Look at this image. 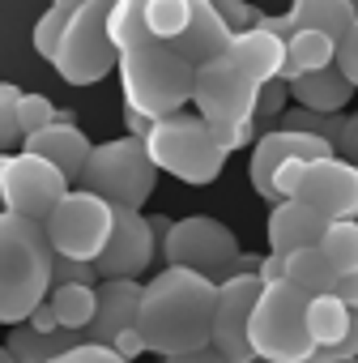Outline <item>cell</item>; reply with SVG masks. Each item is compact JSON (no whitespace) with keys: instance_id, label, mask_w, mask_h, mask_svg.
Listing matches in <instances>:
<instances>
[{"instance_id":"obj_1","label":"cell","mask_w":358,"mask_h":363,"mask_svg":"<svg viewBox=\"0 0 358 363\" xmlns=\"http://www.w3.org/2000/svg\"><path fill=\"white\" fill-rule=\"evenodd\" d=\"M214 316H218V282L166 265L145 282L137 333L158 359H175L214 346Z\"/></svg>"},{"instance_id":"obj_2","label":"cell","mask_w":358,"mask_h":363,"mask_svg":"<svg viewBox=\"0 0 358 363\" xmlns=\"http://www.w3.org/2000/svg\"><path fill=\"white\" fill-rule=\"evenodd\" d=\"M52 244L39 223L0 214V325H26L52 295Z\"/></svg>"},{"instance_id":"obj_3","label":"cell","mask_w":358,"mask_h":363,"mask_svg":"<svg viewBox=\"0 0 358 363\" xmlns=\"http://www.w3.org/2000/svg\"><path fill=\"white\" fill-rule=\"evenodd\" d=\"M120 90L124 107L145 116L149 124L179 116L197 94V69L166 43H145L120 56Z\"/></svg>"},{"instance_id":"obj_4","label":"cell","mask_w":358,"mask_h":363,"mask_svg":"<svg viewBox=\"0 0 358 363\" xmlns=\"http://www.w3.org/2000/svg\"><path fill=\"white\" fill-rule=\"evenodd\" d=\"M145 150H149L158 171L184 179V184H192V189L214 184V179L222 175V167H226V158H231L218 145L214 128L197 111H179L171 120H158L154 133L145 137Z\"/></svg>"},{"instance_id":"obj_5","label":"cell","mask_w":358,"mask_h":363,"mask_svg":"<svg viewBox=\"0 0 358 363\" xmlns=\"http://www.w3.org/2000/svg\"><path fill=\"white\" fill-rule=\"evenodd\" d=\"M311 299L299 295L290 282H269L260 291V303L248 325V342L256 363H307L316 354L311 329H307Z\"/></svg>"},{"instance_id":"obj_6","label":"cell","mask_w":358,"mask_h":363,"mask_svg":"<svg viewBox=\"0 0 358 363\" xmlns=\"http://www.w3.org/2000/svg\"><path fill=\"white\" fill-rule=\"evenodd\" d=\"M154 184H158V167H154L145 141L124 133L115 141H98L94 145L77 189L103 197L115 210H141L154 197Z\"/></svg>"},{"instance_id":"obj_7","label":"cell","mask_w":358,"mask_h":363,"mask_svg":"<svg viewBox=\"0 0 358 363\" xmlns=\"http://www.w3.org/2000/svg\"><path fill=\"white\" fill-rule=\"evenodd\" d=\"M115 0H90V5L73 9L60 52L52 60V69L60 73V82L69 86H98L111 69H120V52L107 35V18H111Z\"/></svg>"},{"instance_id":"obj_8","label":"cell","mask_w":358,"mask_h":363,"mask_svg":"<svg viewBox=\"0 0 358 363\" xmlns=\"http://www.w3.org/2000/svg\"><path fill=\"white\" fill-rule=\"evenodd\" d=\"M239 257H243V248H239L235 231L226 223L209 218V214L179 218L171 227V235L162 240V261L171 269H192V274H201V278H209L218 286L226 278H235Z\"/></svg>"},{"instance_id":"obj_9","label":"cell","mask_w":358,"mask_h":363,"mask_svg":"<svg viewBox=\"0 0 358 363\" xmlns=\"http://www.w3.org/2000/svg\"><path fill=\"white\" fill-rule=\"evenodd\" d=\"M260 90L265 86L256 77H248L231 56H222V60L197 69L192 107H197V116L214 133H239V128L256 124V116H260Z\"/></svg>"},{"instance_id":"obj_10","label":"cell","mask_w":358,"mask_h":363,"mask_svg":"<svg viewBox=\"0 0 358 363\" xmlns=\"http://www.w3.org/2000/svg\"><path fill=\"white\" fill-rule=\"evenodd\" d=\"M47 244L56 257H69V261H86L94 265L103 257V248L111 244V231H115V206H107L103 197L86 193V189H73L56 214L47 218Z\"/></svg>"},{"instance_id":"obj_11","label":"cell","mask_w":358,"mask_h":363,"mask_svg":"<svg viewBox=\"0 0 358 363\" xmlns=\"http://www.w3.org/2000/svg\"><path fill=\"white\" fill-rule=\"evenodd\" d=\"M73 193V184L64 179L60 167H52L47 158L35 154H9L5 158V175H0V197H5V214H18L26 223L47 227V218L56 214V206Z\"/></svg>"},{"instance_id":"obj_12","label":"cell","mask_w":358,"mask_h":363,"mask_svg":"<svg viewBox=\"0 0 358 363\" xmlns=\"http://www.w3.org/2000/svg\"><path fill=\"white\" fill-rule=\"evenodd\" d=\"M290 201L311 206L328 223H358V167L337 154L307 162Z\"/></svg>"},{"instance_id":"obj_13","label":"cell","mask_w":358,"mask_h":363,"mask_svg":"<svg viewBox=\"0 0 358 363\" xmlns=\"http://www.w3.org/2000/svg\"><path fill=\"white\" fill-rule=\"evenodd\" d=\"M337 154V145H328L324 137H311V133H290V128H265L260 133V141L252 145V162H248V179H252V189H256V197H265V201H282L277 197V175H282V167L286 162H294V158H307V162H316V158H333Z\"/></svg>"},{"instance_id":"obj_14","label":"cell","mask_w":358,"mask_h":363,"mask_svg":"<svg viewBox=\"0 0 358 363\" xmlns=\"http://www.w3.org/2000/svg\"><path fill=\"white\" fill-rule=\"evenodd\" d=\"M260 291L265 282L256 274H239V278H226L218 286V316H214V350L226 359V363H256L252 354V342H248V325H252V312L260 303Z\"/></svg>"},{"instance_id":"obj_15","label":"cell","mask_w":358,"mask_h":363,"mask_svg":"<svg viewBox=\"0 0 358 363\" xmlns=\"http://www.w3.org/2000/svg\"><path fill=\"white\" fill-rule=\"evenodd\" d=\"M158 235L149 227V218L141 210H115V231H111V244L103 248V257L94 261L98 278L111 282V278H132L141 282V274L154 265L158 257Z\"/></svg>"},{"instance_id":"obj_16","label":"cell","mask_w":358,"mask_h":363,"mask_svg":"<svg viewBox=\"0 0 358 363\" xmlns=\"http://www.w3.org/2000/svg\"><path fill=\"white\" fill-rule=\"evenodd\" d=\"M328 218L324 214H316L311 206H303V201H277L273 210H269V252L273 257H294V252H303V248H320L324 244V235H328Z\"/></svg>"},{"instance_id":"obj_17","label":"cell","mask_w":358,"mask_h":363,"mask_svg":"<svg viewBox=\"0 0 358 363\" xmlns=\"http://www.w3.org/2000/svg\"><path fill=\"white\" fill-rule=\"evenodd\" d=\"M141 295H145V282H132V278L98 282V312H94V325L86 329V342L115 346V337H120L124 329H137Z\"/></svg>"},{"instance_id":"obj_18","label":"cell","mask_w":358,"mask_h":363,"mask_svg":"<svg viewBox=\"0 0 358 363\" xmlns=\"http://www.w3.org/2000/svg\"><path fill=\"white\" fill-rule=\"evenodd\" d=\"M231 43H235V35H231V26L218 18L214 0H192V22H188V30L179 35L175 43H166V48H175L192 69H201V65L222 60V56L231 52Z\"/></svg>"},{"instance_id":"obj_19","label":"cell","mask_w":358,"mask_h":363,"mask_svg":"<svg viewBox=\"0 0 358 363\" xmlns=\"http://www.w3.org/2000/svg\"><path fill=\"white\" fill-rule=\"evenodd\" d=\"M22 154L47 158L52 167H60V171H64L69 184H81V171H86L90 154H94V141H90L77 124H52V128H43V133L26 137V141H22Z\"/></svg>"},{"instance_id":"obj_20","label":"cell","mask_w":358,"mask_h":363,"mask_svg":"<svg viewBox=\"0 0 358 363\" xmlns=\"http://www.w3.org/2000/svg\"><path fill=\"white\" fill-rule=\"evenodd\" d=\"M248 77H256L260 86H269V82H282L286 77V60H290V43L286 39H277V35H269V30H243V35H235V43H231V52H226Z\"/></svg>"},{"instance_id":"obj_21","label":"cell","mask_w":358,"mask_h":363,"mask_svg":"<svg viewBox=\"0 0 358 363\" xmlns=\"http://www.w3.org/2000/svg\"><path fill=\"white\" fill-rule=\"evenodd\" d=\"M354 90H358V86H354L337 65L324 69V73H307V77L290 82V99H294L299 107H307V111H320V116H341V107H350Z\"/></svg>"},{"instance_id":"obj_22","label":"cell","mask_w":358,"mask_h":363,"mask_svg":"<svg viewBox=\"0 0 358 363\" xmlns=\"http://www.w3.org/2000/svg\"><path fill=\"white\" fill-rule=\"evenodd\" d=\"M290 22L294 30H320L328 39H345L358 26V5L354 0H290Z\"/></svg>"},{"instance_id":"obj_23","label":"cell","mask_w":358,"mask_h":363,"mask_svg":"<svg viewBox=\"0 0 358 363\" xmlns=\"http://www.w3.org/2000/svg\"><path fill=\"white\" fill-rule=\"evenodd\" d=\"M282 282H290L307 299H324V295H337L341 291V274L328 265V257L320 248H303V252L286 257V278Z\"/></svg>"},{"instance_id":"obj_24","label":"cell","mask_w":358,"mask_h":363,"mask_svg":"<svg viewBox=\"0 0 358 363\" xmlns=\"http://www.w3.org/2000/svg\"><path fill=\"white\" fill-rule=\"evenodd\" d=\"M81 342H86L81 333H69V329H60V333H35L30 325H18L5 337V346H9V354L18 363H52V359H60L64 350H73Z\"/></svg>"},{"instance_id":"obj_25","label":"cell","mask_w":358,"mask_h":363,"mask_svg":"<svg viewBox=\"0 0 358 363\" xmlns=\"http://www.w3.org/2000/svg\"><path fill=\"white\" fill-rule=\"evenodd\" d=\"M354 316H358V312H354L341 295L311 299V308H307V329H311L316 350H324V346H341V342L350 337V329H354Z\"/></svg>"},{"instance_id":"obj_26","label":"cell","mask_w":358,"mask_h":363,"mask_svg":"<svg viewBox=\"0 0 358 363\" xmlns=\"http://www.w3.org/2000/svg\"><path fill=\"white\" fill-rule=\"evenodd\" d=\"M149 5L154 0H115L111 5V18H107V35L115 43V52H132V48H145V43H158L149 35Z\"/></svg>"},{"instance_id":"obj_27","label":"cell","mask_w":358,"mask_h":363,"mask_svg":"<svg viewBox=\"0 0 358 363\" xmlns=\"http://www.w3.org/2000/svg\"><path fill=\"white\" fill-rule=\"evenodd\" d=\"M337 65V39L320 35V30H294L290 39V60H286V77L282 82H299L307 73H324Z\"/></svg>"},{"instance_id":"obj_28","label":"cell","mask_w":358,"mask_h":363,"mask_svg":"<svg viewBox=\"0 0 358 363\" xmlns=\"http://www.w3.org/2000/svg\"><path fill=\"white\" fill-rule=\"evenodd\" d=\"M47 303H52L60 329L86 337V329L94 325V312H98V286H52Z\"/></svg>"},{"instance_id":"obj_29","label":"cell","mask_w":358,"mask_h":363,"mask_svg":"<svg viewBox=\"0 0 358 363\" xmlns=\"http://www.w3.org/2000/svg\"><path fill=\"white\" fill-rule=\"evenodd\" d=\"M320 252L328 257V265L341 278H358V223H333Z\"/></svg>"},{"instance_id":"obj_30","label":"cell","mask_w":358,"mask_h":363,"mask_svg":"<svg viewBox=\"0 0 358 363\" xmlns=\"http://www.w3.org/2000/svg\"><path fill=\"white\" fill-rule=\"evenodd\" d=\"M192 22V0H154L149 5V35L158 43H175Z\"/></svg>"},{"instance_id":"obj_31","label":"cell","mask_w":358,"mask_h":363,"mask_svg":"<svg viewBox=\"0 0 358 363\" xmlns=\"http://www.w3.org/2000/svg\"><path fill=\"white\" fill-rule=\"evenodd\" d=\"M69 9H60V5H47L43 13H39V22H35V35H30V48H35V56L39 60H56V52H60V39H64V26H69Z\"/></svg>"},{"instance_id":"obj_32","label":"cell","mask_w":358,"mask_h":363,"mask_svg":"<svg viewBox=\"0 0 358 363\" xmlns=\"http://www.w3.org/2000/svg\"><path fill=\"white\" fill-rule=\"evenodd\" d=\"M282 128H290V133H311V137H324L328 145H337L341 133H345V116H320V111H307V107H290V111L282 116Z\"/></svg>"},{"instance_id":"obj_33","label":"cell","mask_w":358,"mask_h":363,"mask_svg":"<svg viewBox=\"0 0 358 363\" xmlns=\"http://www.w3.org/2000/svg\"><path fill=\"white\" fill-rule=\"evenodd\" d=\"M26 90H18L13 82H0V154L22 150V124H18V103Z\"/></svg>"},{"instance_id":"obj_34","label":"cell","mask_w":358,"mask_h":363,"mask_svg":"<svg viewBox=\"0 0 358 363\" xmlns=\"http://www.w3.org/2000/svg\"><path fill=\"white\" fill-rule=\"evenodd\" d=\"M18 124H22V137H35L43 128L56 124V103L47 94H22L18 103Z\"/></svg>"},{"instance_id":"obj_35","label":"cell","mask_w":358,"mask_h":363,"mask_svg":"<svg viewBox=\"0 0 358 363\" xmlns=\"http://www.w3.org/2000/svg\"><path fill=\"white\" fill-rule=\"evenodd\" d=\"M98 269L86 261H69V257H52V286H94Z\"/></svg>"},{"instance_id":"obj_36","label":"cell","mask_w":358,"mask_h":363,"mask_svg":"<svg viewBox=\"0 0 358 363\" xmlns=\"http://www.w3.org/2000/svg\"><path fill=\"white\" fill-rule=\"evenodd\" d=\"M214 9H218V18L231 26V35H243V30L256 26V9L248 5V0H214Z\"/></svg>"},{"instance_id":"obj_37","label":"cell","mask_w":358,"mask_h":363,"mask_svg":"<svg viewBox=\"0 0 358 363\" xmlns=\"http://www.w3.org/2000/svg\"><path fill=\"white\" fill-rule=\"evenodd\" d=\"M290 82H269L265 90H260V116L256 120H277V116H286L290 107Z\"/></svg>"},{"instance_id":"obj_38","label":"cell","mask_w":358,"mask_h":363,"mask_svg":"<svg viewBox=\"0 0 358 363\" xmlns=\"http://www.w3.org/2000/svg\"><path fill=\"white\" fill-rule=\"evenodd\" d=\"M52 363H124L111 346H98V342H81V346H73V350H64L60 359H52Z\"/></svg>"},{"instance_id":"obj_39","label":"cell","mask_w":358,"mask_h":363,"mask_svg":"<svg viewBox=\"0 0 358 363\" xmlns=\"http://www.w3.org/2000/svg\"><path fill=\"white\" fill-rule=\"evenodd\" d=\"M337 69H341V73L358 86V26H354V30L337 43Z\"/></svg>"},{"instance_id":"obj_40","label":"cell","mask_w":358,"mask_h":363,"mask_svg":"<svg viewBox=\"0 0 358 363\" xmlns=\"http://www.w3.org/2000/svg\"><path fill=\"white\" fill-rule=\"evenodd\" d=\"M337 158H345V162L358 167V111L345 116V133H341V141H337Z\"/></svg>"},{"instance_id":"obj_41","label":"cell","mask_w":358,"mask_h":363,"mask_svg":"<svg viewBox=\"0 0 358 363\" xmlns=\"http://www.w3.org/2000/svg\"><path fill=\"white\" fill-rule=\"evenodd\" d=\"M111 350H115V354H120L124 363H132V359H137V354H145L149 346H145V337H141L137 329H124V333L115 337V346H111Z\"/></svg>"},{"instance_id":"obj_42","label":"cell","mask_w":358,"mask_h":363,"mask_svg":"<svg viewBox=\"0 0 358 363\" xmlns=\"http://www.w3.org/2000/svg\"><path fill=\"white\" fill-rule=\"evenodd\" d=\"M256 30H269V35H277V39H294V22H290V13H282V18H273V13H256Z\"/></svg>"},{"instance_id":"obj_43","label":"cell","mask_w":358,"mask_h":363,"mask_svg":"<svg viewBox=\"0 0 358 363\" xmlns=\"http://www.w3.org/2000/svg\"><path fill=\"white\" fill-rule=\"evenodd\" d=\"M35 333H60V320H56V312H52V303H43V308H35V316L26 320Z\"/></svg>"},{"instance_id":"obj_44","label":"cell","mask_w":358,"mask_h":363,"mask_svg":"<svg viewBox=\"0 0 358 363\" xmlns=\"http://www.w3.org/2000/svg\"><path fill=\"white\" fill-rule=\"evenodd\" d=\"M162 363H226L214 346H205V350H192V354H175V359H162Z\"/></svg>"},{"instance_id":"obj_45","label":"cell","mask_w":358,"mask_h":363,"mask_svg":"<svg viewBox=\"0 0 358 363\" xmlns=\"http://www.w3.org/2000/svg\"><path fill=\"white\" fill-rule=\"evenodd\" d=\"M337 295H341V299L358 312V278H341V291H337Z\"/></svg>"},{"instance_id":"obj_46","label":"cell","mask_w":358,"mask_h":363,"mask_svg":"<svg viewBox=\"0 0 358 363\" xmlns=\"http://www.w3.org/2000/svg\"><path fill=\"white\" fill-rule=\"evenodd\" d=\"M52 5H60V9H69V13H73V9H81V5H90V0H52Z\"/></svg>"},{"instance_id":"obj_47","label":"cell","mask_w":358,"mask_h":363,"mask_svg":"<svg viewBox=\"0 0 358 363\" xmlns=\"http://www.w3.org/2000/svg\"><path fill=\"white\" fill-rule=\"evenodd\" d=\"M56 124H77V120H73V111H69V107H56Z\"/></svg>"},{"instance_id":"obj_48","label":"cell","mask_w":358,"mask_h":363,"mask_svg":"<svg viewBox=\"0 0 358 363\" xmlns=\"http://www.w3.org/2000/svg\"><path fill=\"white\" fill-rule=\"evenodd\" d=\"M0 363H18V359L9 354V346H5V342H0Z\"/></svg>"},{"instance_id":"obj_49","label":"cell","mask_w":358,"mask_h":363,"mask_svg":"<svg viewBox=\"0 0 358 363\" xmlns=\"http://www.w3.org/2000/svg\"><path fill=\"white\" fill-rule=\"evenodd\" d=\"M5 158H9V154H0V175H5ZM0 214H5V197H0Z\"/></svg>"},{"instance_id":"obj_50","label":"cell","mask_w":358,"mask_h":363,"mask_svg":"<svg viewBox=\"0 0 358 363\" xmlns=\"http://www.w3.org/2000/svg\"><path fill=\"white\" fill-rule=\"evenodd\" d=\"M350 363H358V359H350Z\"/></svg>"}]
</instances>
